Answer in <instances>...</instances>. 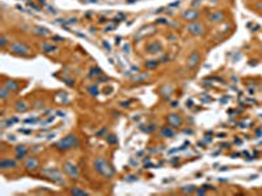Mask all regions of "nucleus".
I'll list each match as a JSON object with an SVG mask.
<instances>
[{"label": "nucleus", "mask_w": 262, "mask_h": 196, "mask_svg": "<svg viewBox=\"0 0 262 196\" xmlns=\"http://www.w3.org/2000/svg\"><path fill=\"white\" fill-rule=\"evenodd\" d=\"M64 170H66V173L70 175V177H72V178H76L79 175V171L76 169V166H75V165H72V163H70V162L64 163Z\"/></svg>", "instance_id": "obj_4"}, {"label": "nucleus", "mask_w": 262, "mask_h": 196, "mask_svg": "<svg viewBox=\"0 0 262 196\" xmlns=\"http://www.w3.org/2000/svg\"><path fill=\"white\" fill-rule=\"evenodd\" d=\"M4 88H7L9 92H15L17 88H19V85H17L16 81H7L4 84Z\"/></svg>", "instance_id": "obj_12"}, {"label": "nucleus", "mask_w": 262, "mask_h": 196, "mask_svg": "<svg viewBox=\"0 0 262 196\" xmlns=\"http://www.w3.org/2000/svg\"><path fill=\"white\" fill-rule=\"evenodd\" d=\"M224 17H226V15H224L223 12L218 11V12L212 13V15L210 16V20H211L212 22H220V21H223V20H224Z\"/></svg>", "instance_id": "obj_8"}, {"label": "nucleus", "mask_w": 262, "mask_h": 196, "mask_svg": "<svg viewBox=\"0 0 262 196\" xmlns=\"http://www.w3.org/2000/svg\"><path fill=\"white\" fill-rule=\"evenodd\" d=\"M79 145V140L75 135H68L66 136L64 139H62L60 141H58L55 144V148L58 150H62V152H66L68 149H72V148L77 146Z\"/></svg>", "instance_id": "obj_1"}, {"label": "nucleus", "mask_w": 262, "mask_h": 196, "mask_svg": "<svg viewBox=\"0 0 262 196\" xmlns=\"http://www.w3.org/2000/svg\"><path fill=\"white\" fill-rule=\"evenodd\" d=\"M7 95H8V94H7V92H5V88H3V89H1V98L5 99Z\"/></svg>", "instance_id": "obj_16"}, {"label": "nucleus", "mask_w": 262, "mask_h": 196, "mask_svg": "<svg viewBox=\"0 0 262 196\" xmlns=\"http://www.w3.org/2000/svg\"><path fill=\"white\" fill-rule=\"evenodd\" d=\"M43 49H45V51L47 53V51H54V50H57V47H55V46H49L47 43H45V44H43Z\"/></svg>", "instance_id": "obj_15"}, {"label": "nucleus", "mask_w": 262, "mask_h": 196, "mask_svg": "<svg viewBox=\"0 0 262 196\" xmlns=\"http://www.w3.org/2000/svg\"><path fill=\"white\" fill-rule=\"evenodd\" d=\"M188 30L191 34H195V36H199V34L203 33V26L201 24H193V25L188 26Z\"/></svg>", "instance_id": "obj_5"}, {"label": "nucleus", "mask_w": 262, "mask_h": 196, "mask_svg": "<svg viewBox=\"0 0 262 196\" xmlns=\"http://www.w3.org/2000/svg\"><path fill=\"white\" fill-rule=\"evenodd\" d=\"M161 136H164V137H172V136H173V131H172L170 128H168V127H165V128L161 129Z\"/></svg>", "instance_id": "obj_13"}, {"label": "nucleus", "mask_w": 262, "mask_h": 196, "mask_svg": "<svg viewBox=\"0 0 262 196\" xmlns=\"http://www.w3.org/2000/svg\"><path fill=\"white\" fill-rule=\"evenodd\" d=\"M0 166H1V169H7V167H15L16 162H15V161H11V160H7V158H3L1 162H0Z\"/></svg>", "instance_id": "obj_11"}, {"label": "nucleus", "mask_w": 262, "mask_h": 196, "mask_svg": "<svg viewBox=\"0 0 262 196\" xmlns=\"http://www.w3.org/2000/svg\"><path fill=\"white\" fill-rule=\"evenodd\" d=\"M189 67L190 68H193V67H195L196 65V63L199 61V54L198 53H193L190 56H189Z\"/></svg>", "instance_id": "obj_9"}, {"label": "nucleus", "mask_w": 262, "mask_h": 196, "mask_svg": "<svg viewBox=\"0 0 262 196\" xmlns=\"http://www.w3.org/2000/svg\"><path fill=\"white\" fill-rule=\"evenodd\" d=\"M95 169L98 171L101 175H104V177H108L110 178L113 174H114V170H113V167L110 166L108 163V161L104 160L102 157H98L97 160L95 161Z\"/></svg>", "instance_id": "obj_2"}, {"label": "nucleus", "mask_w": 262, "mask_h": 196, "mask_svg": "<svg viewBox=\"0 0 262 196\" xmlns=\"http://www.w3.org/2000/svg\"><path fill=\"white\" fill-rule=\"evenodd\" d=\"M184 17L186 20H189V21H194L196 17H198V12L194 11V9H191V11H186L184 13Z\"/></svg>", "instance_id": "obj_10"}, {"label": "nucleus", "mask_w": 262, "mask_h": 196, "mask_svg": "<svg viewBox=\"0 0 262 196\" xmlns=\"http://www.w3.org/2000/svg\"><path fill=\"white\" fill-rule=\"evenodd\" d=\"M5 44H7V41H5V37L3 36V37H1V47H4Z\"/></svg>", "instance_id": "obj_18"}, {"label": "nucleus", "mask_w": 262, "mask_h": 196, "mask_svg": "<svg viewBox=\"0 0 262 196\" xmlns=\"http://www.w3.org/2000/svg\"><path fill=\"white\" fill-rule=\"evenodd\" d=\"M25 167L28 170H36L37 167H38V160L37 158H34V157H32V158H29V160L26 161V163H25Z\"/></svg>", "instance_id": "obj_7"}, {"label": "nucleus", "mask_w": 262, "mask_h": 196, "mask_svg": "<svg viewBox=\"0 0 262 196\" xmlns=\"http://www.w3.org/2000/svg\"><path fill=\"white\" fill-rule=\"evenodd\" d=\"M168 123H169L170 126H173V127H177V126H181V124H182V119H181L178 115L172 114V115L168 116Z\"/></svg>", "instance_id": "obj_6"}, {"label": "nucleus", "mask_w": 262, "mask_h": 196, "mask_svg": "<svg viewBox=\"0 0 262 196\" xmlns=\"http://www.w3.org/2000/svg\"><path fill=\"white\" fill-rule=\"evenodd\" d=\"M12 51L17 55H29V53H30L26 44L20 43V42H15L12 44Z\"/></svg>", "instance_id": "obj_3"}, {"label": "nucleus", "mask_w": 262, "mask_h": 196, "mask_svg": "<svg viewBox=\"0 0 262 196\" xmlns=\"http://www.w3.org/2000/svg\"><path fill=\"white\" fill-rule=\"evenodd\" d=\"M16 109L19 110V111H25V110L28 109V106H25V104H24V102H19V104H17V106H16Z\"/></svg>", "instance_id": "obj_14"}, {"label": "nucleus", "mask_w": 262, "mask_h": 196, "mask_svg": "<svg viewBox=\"0 0 262 196\" xmlns=\"http://www.w3.org/2000/svg\"><path fill=\"white\" fill-rule=\"evenodd\" d=\"M71 194H81V195H85V192H84V191H76V190H72V191H71Z\"/></svg>", "instance_id": "obj_17"}]
</instances>
